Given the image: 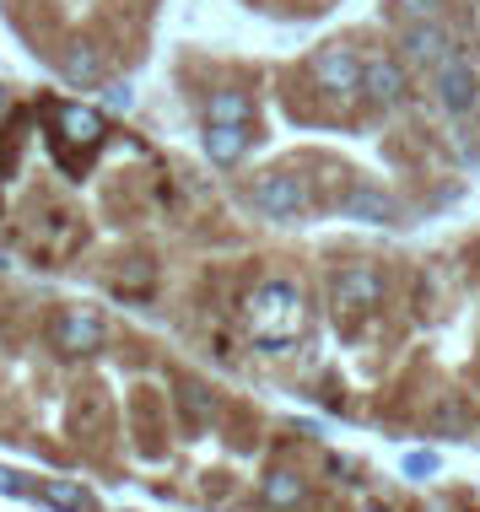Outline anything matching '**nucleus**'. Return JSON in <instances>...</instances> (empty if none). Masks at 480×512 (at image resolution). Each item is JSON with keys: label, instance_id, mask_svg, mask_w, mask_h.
<instances>
[{"label": "nucleus", "instance_id": "nucleus-1", "mask_svg": "<svg viewBox=\"0 0 480 512\" xmlns=\"http://www.w3.org/2000/svg\"><path fill=\"white\" fill-rule=\"evenodd\" d=\"M17 6H27L38 22L49 27V38H54L60 54L98 49L108 60L114 44L125 38L135 6H146V0H17Z\"/></svg>", "mask_w": 480, "mask_h": 512}, {"label": "nucleus", "instance_id": "nucleus-2", "mask_svg": "<svg viewBox=\"0 0 480 512\" xmlns=\"http://www.w3.org/2000/svg\"><path fill=\"white\" fill-rule=\"evenodd\" d=\"M249 324H254V340L270 345V351H286L297 335V324H303V297H297V286L286 281H265L249 302Z\"/></svg>", "mask_w": 480, "mask_h": 512}, {"label": "nucleus", "instance_id": "nucleus-3", "mask_svg": "<svg viewBox=\"0 0 480 512\" xmlns=\"http://www.w3.org/2000/svg\"><path fill=\"white\" fill-rule=\"evenodd\" d=\"M308 81L324 92V98H335V103H351V98H367L362 92V81H367V54L362 49H351V44H319L308 54Z\"/></svg>", "mask_w": 480, "mask_h": 512}, {"label": "nucleus", "instance_id": "nucleus-4", "mask_svg": "<svg viewBox=\"0 0 480 512\" xmlns=\"http://www.w3.org/2000/svg\"><path fill=\"white\" fill-rule=\"evenodd\" d=\"M432 92L437 103L448 108V114H480V71L464 54H454V60H443L432 71Z\"/></svg>", "mask_w": 480, "mask_h": 512}, {"label": "nucleus", "instance_id": "nucleus-5", "mask_svg": "<svg viewBox=\"0 0 480 512\" xmlns=\"http://www.w3.org/2000/svg\"><path fill=\"white\" fill-rule=\"evenodd\" d=\"M362 92H367V103H378V108L405 103V92H410V60H405V54H383V49L367 54Z\"/></svg>", "mask_w": 480, "mask_h": 512}, {"label": "nucleus", "instance_id": "nucleus-6", "mask_svg": "<svg viewBox=\"0 0 480 512\" xmlns=\"http://www.w3.org/2000/svg\"><path fill=\"white\" fill-rule=\"evenodd\" d=\"M49 335H54V345H60V351H71V356L98 351V345H103V318L87 313V308H71V313H60V318L49 324Z\"/></svg>", "mask_w": 480, "mask_h": 512}, {"label": "nucleus", "instance_id": "nucleus-7", "mask_svg": "<svg viewBox=\"0 0 480 512\" xmlns=\"http://www.w3.org/2000/svg\"><path fill=\"white\" fill-rule=\"evenodd\" d=\"M54 124H60V141H71V146H98L108 135V119L87 103H60L54 108Z\"/></svg>", "mask_w": 480, "mask_h": 512}, {"label": "nucleus", "instance_id": "nucleus-8", "mask_svg": "<svg viewBox=\"0 0 480 512\" xmlns=\"http://www.w3.org/2000/svg\"><path fill=\"white\" fill-rule=\"evenodd\" d=\"M254 205L265 216H297V211H308V189L297 184V178H286V173H270L265 184L254 189Z\"/></svg>", "mask_w": 480, "mask_h": 512}, {"label": "nucleus", "instance_id": "nucleus-9", "mask_svg": "<svg viewBox=\"0 0 480 512\" xmlns=\"http://www.w3.org/2000/svg\"><path fill=\"white\" fill-rule=\"evenodd\" d=\"M383 297V281L367 265H356V270H346L335 281V308H346V313H362V308H373V302Z\"/></svg>", "mask_w": 480, "mask_h": 512}, {"label": "nucleus", "instance_id": "nucleus-10", "mask_svg": "<svg viewBox=\"0 0 480 512\" xmlns=\"http://www.w3.org/2000/svg\"><path fill=\"white\" fill-rule=\"evenodd\" d=\"M243 151H249V130H243V124H205V157L211 162L232 168Z\"/></svg>", "mask_w": 480, "mask_h": 512}, {"label": "nucleus", "instance_id": "nucleus-11", "mask_svg": "<svg viewBox=\"0 0 480 512\" xmlns=\"http://www.w3.org/2000/svg\"><path fill=\"white\" fill-rule=\"evenodd\" d=\"M249 114H254V98L238 87H216L205 98V124H249Z\"/></svg>", "mask_w": 480, "mask_h": 512}, {"label": "nucleus", "instance_id": "nucleus-12", "mask_svg": "<svg viewBox=\"0 0 480 512\" xmlns=\"http://www.w3.org/2000/svg\"><path fill=\"white\" fill-rule=\"evenodd\" d=\"M346 211L362 216V221H394V216H400V205H394L389 195H378V189H356V195L346 200Z\"/></svg>", "mask_w": 480, "mask_h": 512}, {"label": "nucleus", "instance_id": "nucleus-13", "mask_svg": "<svg viewBox=\"0 0 480 512\" xmlns=\"http://www.w3.org/2000/svg\"><path fill=\"white\" fill-rule=\"evenodd\" d=\"M44 502L54 512H81L87 507V491H81L76 480H44Z\"/></svg>", "mask_w": 480, "mask_h": 512}, {"label": "nucleus", "instance_id": "nucleus-14", "mask_svg": "<svg viewBox=\"0 0 480 512\" xmlns=\"http://www.w3.org/2000/svg\"><path fill=\"white\" fill-rule=\"evenodd\" d=\"M265 502L270 507H297V502H303V480L286 475V469H276V475L265 480Z\"/></svg>", "mask_w": 480, "mask_h": 512}, {"label": "nucleus", "instance_id": "nucleus-15", "mask_svg": "<svg viewBox=\"0 0 480 512\" xmlns=\"http://www.w3.org/2000/svg\"><path fill=\"white\" fill-rule=\"evenodd\" d=\"M178 399H184V410H189V415H211V410H216V399L205 394L200 383H184V389H178Z\"/></svg>", "mask_w": 480, "mask_h": 512}, {"label": "nucleus", "instance_id": "nucleus-16", "mask_svg": "<svg viewBox=\"0 0 480 512\" xmlns=\"http://www.w3.org/2000/svg\"><path fill=\"white\" fill-rule=\"evenodd\" d=\"M405 475H437V453H410Z\"/></svg>", "mask_w": 480, "mask_h": 512}, {"label": "nucleus", "instance_id": "nucleus-17", "mask_svg": "<svg viewBox=\"0 0 480 512\" xmlns=\"http://www.w3.org/2000/svg\"><path fill=\"white\" fill-rule=\"evenodd\" d=\"M0 491H6V496H22V480L11 475V469H0Z\"/></svg>", "mask_w": 480, "mask_h": 512}, {"label": "nucleus", "instance_id": "nucleus-18", "mask_svg": "<svg viewBox=\"0 0 480 512\" xmlns=\"http://www.w3.org/2000/svg\"><path fill=\"white\" fill-rule=\"evenodd\" d=\"M437 426H459V405H443V410H437Z\"/></svg>", "mask_w": 480, "mask_h": 512}, {"label": "nucleus", "instance_id": "nucleus-19", "mask_svg": "<svg viewBox=\"0 0 480 512\" xmlns=\"http://www.w3.org/2000/svg\"><path fill=\"white\" fill-rule=\"evenodd\" d=\"M6 114H11V92L0 87V119H6Z\"/></svg>", "mask_w": 480, "mask_h": 512}, {"label": "nucleus", "instance_id": "nucleus-20", "mask_svg": "<svg viewBox=\"0 0 480 512\" xmlns=\"http://www.w3.org/2000/svg\"><path fill=\"white\" fill-rule=\"evenodd\" d=\"M367 512H389V507H367Z\"/></svg>", "mask_w": 480, "mask_h": 512}]
</instances>
